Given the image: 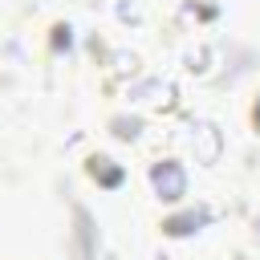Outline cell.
Listing matches in <instances>:
<instances>
[{"mask_svg": "<svg viewBox=\"0 0 260 260\" xmlns=\"http://www.w3.org/2000/svg\"><path fill=\"white\" fill-rule=\"evenodd\" d=\"M114 134H118V138H134V134H138V122H134V118H130V122L118 118V122H114Z\"/></svg>", "mask_w": 260, "mask_h": 260, "instance_id": "6", "label": "cell"}, {"mask_svg": "<svg viewBox=\"0 0 260 260\" xmlns=\"http://www.w3.org/2000/svg\"><path fill=\"white\" fill-rule=\"evenodd\" d=\"M199 219H203L199 211H187V215H175V219L167 223V232H171V236H187V232H191V228H195Z\"/></svg>", "mask_w": 260, "mask_h": 260, "instance_id": "5", "label": "cell"}, {"mask_svg": "<svg viewBox=\"0 0 260 260\" xmlns=\"http://www.w3.org/2000/svg\"><path fill=\"white\" fill-rule=\"evenodd\" d=\"M89 171H93V179H98L102 187H118V183H122V171H118L110 158H93V167H89Z\"/></svg>", "mask_w": 260, "mask_h": 260, "instance_id": "4", "label": "cell"}, {"mask_svg": "<svg viewBox=\"0 0 260 260\" xmlns=\"http://www.w3.org/2000/svg\"><path fill=\"white\" fill-rule=\"evenodd\" d=\"M256 118H260V110H256Z\"/></svg>", "mask_w": 260, "mask_h": 260, "instance_id": "7", "label": "cell"}, {"mask_svg": "<svg viewBox=\"0 0 260 260\" xmlns=\"http://www.w3.org/2000/svg\"><path fill=\"white\" fill-rule=\"evenodd\" d=\"M134 98H142L146 106H162V110H171V106H175V89H171L167 81H146V85H138V89H134Z\"/></svg>", "mask_w": 260, "mask_h": 260, "instance_id": "2", "label": "cell"}, {"mask_svg": "<svg viewBox=\"0 0 260 260\" xmlns=\"http://www.w3.org/2000/svg\"><path fill=\"white\" fill-rule=\"evenodd\" d=\"M150 183H154V191H158L162 199H179V195H183V187H187V175H183V167H179V162H154Z\"/></svg>", "mask_w": 260, "mask_h": 260, "instance_id": "1", "label": "cell"}, {"mask_svg": "<svg viewBox=\"0 0 260 260\" xmlns=\"http://www.w3.org/2000/svg\"><path fill=\"white\" fill-rule=\"evenodd\" d=\"M195 138L203 142L199 162H215V158H219V130H215V126H207V122H199V126H195Z\"/></svg>", "mask_w": 260, "mask_h": 260, "instance_id": "3", "label": "cell"}]
</instances>
